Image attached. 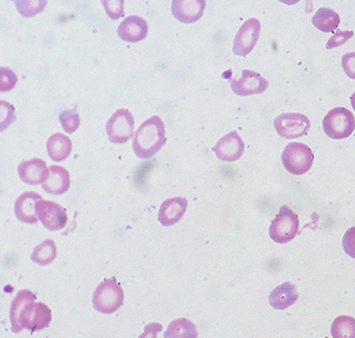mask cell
<instances>
[{
	"mask_svg": "<svg viewBox=\"0 0 355 338\" xmlns=\"http://www.w3.org/2000/svg\"><path fill=\"white\" fill-rule=\"evenodd\" d=\"M354 33L352 31H337L336 34L333 35L329 39L328 43L326 44L327 49H334V48L339 47L343 45L346 42L354 37Z\"/></svg>",
	"mask_w": 355,
	"mask_h": 338,
	"instance_id": "4dcf8cb0",
	"label": "cell"
},
{
	"mask_svg": "<svg viewBox=\"0 0 355 338\" xmlns=\"http://www.w3.org/2000/svg\"><path fill=\"white\" fill-rule=\"evenodd\" d=\"M205 8V0H174L172 14L181 23L192 24L201 19Z\"/></svg>",
	"mask_w": 355,
	"mask_h": 338,
	"instance_id": "5bb4252c",
	"label": "cell"
},
{
	"mask_svg": "<svg viewBox=\"0 0 355 338\" xmlns=\"http://www.w3.org/2000/svg\"><path fill=\"white\" fill-rule=\"evenodd\" d=\"M269 83L253 70L245 69L242 78L232 81V92L238 96H247L262 94L268 89Z\"/></svg>",
	"mask_w": 355,
	"mask_h": 338,
	"instance_id": "7c38bea8",
	"label": "cell"
},
{
	"mask_svg": "<svg viewBox=\"0 0 355 338\" xmlns=\"http://www.w3.org/2000/svg\"><path fill=\"white\" fill-rule=\"evenodd\" d=\"M314 153L306 144L291 142L282 153V160L287 172L293 175H304L312 168Z\"/></svg>",
	"mask_w": 355,
	"mask_h": 338,
	"instance_id": "3957f363",
	"label": "cell"
},
{
	"mask_svg": "<svg viewBox=\"0 0 355 338\" xmlns=\"http://www.w3.org/2000/svg\"><path fill=\"white\" fill-rule=\"evenodd\" d=\"M196 326L189 320L185 318L175 320L172 323L168 325V329L164 332V337L176 338V337H197Z\"/></svg>",
	"mask_w": 355,
	"mask_h": 338,
	"instance_id": "603a6c76",
	"label": "cell"
},
{
	"mask_svg": "<svg viewBox=\"0 0 355 338\" xmlns=\"http://www.w3.org/2000/svg\"><path fill=\"white\" fill-rule=\"evenodd\" d=\"M17 172L21 181L28 185L44 184L50 177V169L46 162L37 158L21 162L17 167Z\"/></svg>",
	"mask_w": 355,
	"mask_h": 338,
	"instance_id": "4fadbf2b",
	"label": "cell"
},
{
	"mask_svg": "<svg viewBox=\"0 0 355 338\" xmlns=\"http://www.w3.org/2000/svg\"><path fill=\"white\" fill-rule=\"evenodd\" d=\"M59 120L65 133H73L80 127V114L76 111V108L61 112Z\"/></svg>",
	"mask_w": 355,
	"mask_h": 338,
	"instance_id": "4316f807",
	"label": "cell"
},
{
	"mask_svg": "<svg viewBox=\"0 0 355 338\" xmlns=\"http://www.w3.org/2000/svg\"><path fill=\"white\" fill-rule=\"evenodd\" d=\"M123 289L116 282L114 278L101 282L94 293L93 306L100 313H114L123 306Z\"/></svg>",
	"mask_w": 355,
	"mask_h": 338,
	"instance_id": "7a4b0ae2",
	"label": "cell"
},
{
	"mask_svg": "<svg viewBox=\"0 0 355 338\" xmlns=\"http://www.w3.org/2000/svg\"><path fill=\"white\" fill-rule=\"evenodd\" d=\"M344 251L350 257L355 259V227L346 230L342 241Z\"/></svg>",
	"mask_w": 355,
	"mask_h": 338,
	"instance_id": "1f68e13d",
	"label": "cell"
},
{
	"mask_svg": "<svg viewBox=\"0 0 355 338\" xmlns=\"http://www.w3.org/2000/svg\"><path fill=\"white\" fill-rule=\"evenodd\" d=\"M51 320L52 314L49 307L44 303H35L34 311H33L32 316H31L27 329L31 332L43 330L44 328L49 326Z\"/></svg>",
	"mask_w": 355,
	"mask_h": 338,
	"instance_id": "7402d4cb",
	"label": "cell"
},
{
	"mask_svg": "<svg viewBox=\"0 0 355 338\" xmlns=\"http://www.w3.org/2000/svg\"><path fill=\"white\" fill-rule=\"evenodd\" d=\"M350 100H352V108H354V110L355 111V92L354 94H352V98H350Z\"/></svg>",
	"mask_w": 355,
	"mask_h": 338,
	"instance_id": "836d02e7",
	"label": "cell"
},
{
	"mask_svg": "<svg viewBox=\"0 0 355 338\" xmlns=\"http://www.w3.org/2000/svg\"><path fill=\"white\" fill-rule=\"evenodd\" d=\"M117 34L121 40L128 43H137L144 40L148 34V24L138 15H130L120 24Z\"/></svg>",
	"mask_w": 355,
	"mask_h": 338,
	"instance_id": "9a60e30c",
	"label": "cell"
},
{
	"mask_svg": "<svg viewBox=\"0 0 355 338\" xmlns=\"http://www.w3.org/2000/svg\"><path fill=\"white\" fill-rule=\"evenodd\" d=\"M245 151V144L242 137L236 131H232L227 135L221 137L212 148L216 157L221 162H232L238 161L242 158Z\"/></svg>",
	"mask_w": 355,
	"mask_h": 338,
	"instance_id": "8fae6325",
	"label": "cell"
},
{
	"mask_svg": "<svg viewBox=\"0 0 355 338\" xmlns=\"http://www.w3.org/2000/svg\"><path fill=\"white\" fill-rule=\"evenodd\" d=\"M17 83V74L10 68H0V91L10 92L14 89Z\"/></svg>",
	"mask_w": 355,
	"mask_h": 338,
	"instance_id": "83f0119b",
	"label": "cell"
},
{
	"mask_svg": "<svg viewBox=\"0 0 355 338\" xmlns=\"http://www.w3.org/2000/svg\"><path fill=\"white\" fill-rule=\"evenodd\" d=\"M313 25L324 33H330L336 30L340 24V17L334 10L322 8L313 17Z\"/></svg>",
	"mask_w": 355,
	"mask_h": 338,
	"instance_id": "44dd1931",
	"label": "cell"
},
{
	"mask_svg": "<svg viewBox=\"0 0 355 338\" xmlns=\"http://www.w3.org/2000/svg\"><path fill=\"white\" fill-rule=\"evenodd\" d=\"M41 199H43L41 195L31 191L17 197L15 203V214L17 219L30 225L36 223L39 219L36 212V204Z\"/></svg>",
	"mask_w": 355,
	"mask_h": 338,
	"instance_id": "e0dca14e",
	"label": "cell"
},
{
	"mask_svg": "<svg viewBox=\"0 0 355 338\" xmlns=\"http://www.w3.org/2000/svg\"><path fill=\"white\" fill-rule=\"evenodd\" d=\"M300 219L297 214L288 206L280 208L277 216L274 217L269 228V236L274 242L286 244L295 238L299 232Z\"/></svg>",
	"mask_w": 355,
	"mask_h": 338,
	"instance_id": "277c9868",
	"label": "cell"
},
{
	"mask_svg": "<svg viewBox=\"0 0 355 338\" xmlns=\"http://www.w3.org/2000/svg\"><path fill=\"white\" fill-rule=\"evenodd\" d=\"M331 335L334 338H355V319L349 316H339L333 322Z\"/></svg>",
	"mask_w": 355,
	"mask_h": 338,
	"instance_id": "d4e9b609",
	"label": "cell"
},
{
	"mask_svg": "<svg viewBox=\"0 0 355 338\" xmlns=\"http://www.w3.org/2000/svg\"><path fill=\"white\" fill-rule=\"evenodd\" d=\"M102 4L110 19L116 21L124 17V0H103Z\"/></svg>",
	"mask_w": 355,
	"mask_h": 338,
	"instance_id": "f1b7e54d",
	"label": "cell"
},
{
	"mask_svg": "<svg viewBox=\"0 0 355 338\" xmlns=\"http://www.w3.org/2000/svg\"><path fill=\"white\" fill-rule=\"evenodd\" d=\"M56 245L53 240L48 239L35 248L32 255H31V259L33 262L37 263L41 267H45V265L50 264L56 258Z\"/></svg>",
	"mask_w": 355,
	"mask_h": 338,
	"instance_id": "cb8c5ba5",
	"label": "cell"
},
{
	"mask_svg": "<svg viewBox=\"0 0 355 338\" xmlns=\"http://www.w3.org/2000/svg\"><path fill=\"white\" fill-rule=\"evenodd\" d=\"M164 123L159 116H153L140 125L133 137V151L142 160L150 159L166 144Z\"/></svg>",
	"mask_w": 355,
	"mask_h": 338,
	"instance_id": "6da1fadb",
	"label": "cell"
},
{
	"mask_svg": "<svg viewBox=\"0 0 355 338\" xmlns=\"http://www.w3.org/2000/svg\"><path fill=\"white\" fill-rule=\"evenodd\" d=\"M35 300H37L36 296L28 289H21L17 294L10 311L12 332L19 333L28 328L36 303Z\"/></svg>",
	"mask_w": 355,
	"mask_h": 338,
	"instance_id": "8992f818",
	"label": "cell"
},
{
	"mask_svg": "<svg viewBox=\"0 0 355 338\" xmlns=\"http://www.w3.org/2000/svg\"><path fill=\"white\" fill-rule=\"evenodd\" d=\"M47 0H21L15 1L17 10L24 17H33L43 12L47 6Z\"/></svg>",
	"mask_w": 355,
	"mask_h": 338,
	"instance_id": "484cf974",
	"label": "cell"
},
{
	"mask_svg": "<svg viewBox=\"0 0 355 338\" xmlns=\"http://www.w3.org/2000/svg\"><path fill=\"white\" fill-rule=\"evenodd\" d=\"M323 128L328 137L332 140L349 137L355 129L354 114L343 107L332 109L324 118Z\"/></svg>",
	"mask_w": 355,
	"mask_h": 338,
	"instance_id": "5b68a950",
	"label": "cell"
},
{
	"mask_svg": "<svg viewBox=\"0 0 355 338\" xmlns=\"http://www.w3.org/2000/svg\"><path fill=\"white\" fill-rule=\"evenodd\" d=\"M261 24L259 19H250L243 24L234 37L232 51L238 56H247L251 53L259 39Z\"/></svg>",
	"mask_w": 355,
	"mask_h": 338,
	"instance_id": "9c48e42d",
	"label": "cell"
},
{
	"mask_svg": "<svg viewBox=\"0 0 355 338\" xmlns=\"http://www.w3.org/2000/svg\"><path fill=\"white\" fill-rule=\"evenodd\" d=\"M135 118L127 109H119L109 118L106 124L107 135L112 144H121L128 142L133 135Z\"/></svg>",
	"mask_w": 355,
	"mask_h": 338,
	"instance_id": "52a82bcc",
	"label": "cell"
},
{
	"mask_svg": "<svg viewBox=\"0 0 355 338\" xmlns=\"http://www.w3.org/2000/svg\"><path fill=\"white\" fill-rule=\"evenodd\" d=\"M36 212L42 225L49 230H58L67 226V210L53 201H39L36 204Z\"/></svg>",
	"mask_w": 355,
	"mask_h": 338,
	"instance_id": "30bf717a",
	"label": "cell"
},
{
	"mask_svg": "<svg viewBox=\"0 0 355 338\" xmlns=\"http://www.w3.org/2000/svg\"><path fill=\"white\" fill-rule=\"evenodd\" d=\"M1 109V131L6 130L15 120V110L12 105L6 101L0 102Z\"/></svg>",
	"mask_w": 355,
	"mask_h": 338,
	"instance_id": "f546056e",
	"label": "cell"
},
{
	"mask_svg": "<svg viewBox=\"0 0 355 338\" xmlns=\"http://www.w3.org/2000/svg\"><path fill=\"white\" fill-rule=\"evenodd\" d=\"M47 153L54 162H62L71 153V140L62 133H55L50 136L46 144Z\"/></svg>",
	"mask_w": 355,
	"mask_h": 338,
	"instance_id": "ffe728a7",
	"label": "cell"
},
{
	"mask_svg": "<svg viewBox=\"0 0 355 338\" xmlns=\"http://www.w3.org/2000/svg\"><path fill=\"white\" fill-rule=\"evenodd\" d=\"M188 208V201L184 197L166 199L161 205L159 221L164 227H172L181 221Z\"/></svg>",
	"mask_w": 355,
	"mask_h": 338,
	"instance_id": "2e32d148",
	"label": "cell"
},
{
	"mask_svg": "<svg viewBox=\"0 0 355 338\" xmlns=\"http://www.w3.org/2000/svg\"><path fill=\"white\" fill-rule=\"evenodd\" d=\"M274 127L278 135L293 140L306 135L311 128V121L302 114L284 113L274 120Z\"/></svg>",
	"mask_w": 355,
	"mask_h": 338,
	"instance_id": "ba28073f",
	"label": "cell"
},
{
	"mask_svg": "<svg viewBox=\"0 0 355 338\" xmlns=\"http://www.w3.org/2000/svg\"><path fill=\"white\" fill-rule=\"evenodd\" d=\"M299 298V293L291 282L278 285L269 296V304L275 310H286L293 306Z\"/></svg>",
	"mask_w": 355,
	"mask_h": 338,
	"instance_id": "ac0fdd59",
	"label": "cell"
},
{
	"mask_svg": "<svg viewBox=\"0 0 355 338\" xmlns=\"http://www.w3.org/2000/svg\"><path fill=\"white\" fill-rule=\"evenodd\" d=\"M51 175L43 184V190L49 194L61 195L69 189L70 176L69 171L61 166L50 167Z\"/></svg>",
	"mask_w": 355,
	"mask_h": 338,
	"instance_id": "d6986e66",
	"label": "cell"
},
{
	"mask_svg": "<svg viewBox=\"0 0 355 338\" xmlns=\"http://www.w3.org/2000/svg\"><path fill=\"white\" fill-rule=\"evenodd\" d=\"M342 68L346 76L355 80V52L345 54L342 57Z\"/></svg>",
	"mask_w": 355,
	"mask_h": 338,
	"instance_id": "d6a6232c",
	"label": "cell"
}]
</instances>
